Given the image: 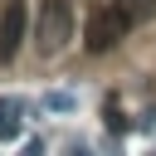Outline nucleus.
Returning <instances> with one entry per match:
<instances>
[{
    "label": "nucleus",
    "instance_id": "nucleus-1",
    "mask_svg": "<svg viewBox=\"0 0 156 156\" xmlns=\"http://www.w3.org/2000/svg\"><path fill=\"white\" fill-rule=\"evenodd\" d=\"M73 39V5L68 0H44L39 5V20H34V44L44 58L63 54V44Z\"/></svg>",
    "mask_w": 156,
    "mask_h": 156
},
{
    "label": "nucleus",
    "instance_id": "nucleus-3",
    "mask_svg": "<svg viewBox=\"0 0 156 156\" xmlns=\"http://www.w3.org/2000/svg\"><path fill=\"white\" fill-rule=\"evenodd\" d=\"M24 29H29L24 0H5V5H0V58H15V54H20Z\"/></svg>",
    "mask_w": 156,
    "mask_h": 156
},
{
    "label": "nucleus",
    "instance_id": "nucleus-4",
    "mask_svg": "<svg viewBox=\"0 0 156 156\" xmlns=\"http://www.w3.org/2000/svg\"><path fill=\"white\" fill-rule=\"evenodd\" d=\"M20 112H24L20 98H0V141H15V136H20V127H24Z\"/></svg>",
    "mask_w": 156,
    "mask_h": 156
},
{
    "label": "nucleus",
    "instance_id": "nucleus-8",
    "mask_svg": "<svg viewBox=\"0 0 156 156\" xmlns=\"http://www.w3.org/2000/svg\"><path fill=\"white\" fill-rule=\"evenodd\" d=\"M20 156H44V141H39V136H29V141H24V151H20Z\"/></svg>",
    "mask_w": 156,
    "mask_h": 156
},
{
    "label": "nucleus",
    "instance_id": "nucleus-5",
    "mask_svg": "<svg viewBox=\"0 0 156 156\" xmlns=\"http://www.w3.org/2000/svg\"><path fill=\"white\" fill-rule=\"evenodd\" d=\"M122 10H127V20L136 24V20H146V15H156V0H117Z\"/></svg>",
    "mask_w": 156,
    "mask_h": 156
},
{
    "label": "nucleus",
    "instance_id": "nucleus-7",
    "mask_svg": "<svg viewBox=\"0 0 156 156\" xmlns=\"http://www.w3.org/2000/svg\"><path fill=\"white\" fill-rule=\"evenodd\" d=\"M107 127H112V132H127V117H122L117 107H107Z\"/></svg>",
    "mask_w": 156,
    "mask_h": 156
},
{
    "label": "nucleus",
    "instance_id": "nucleus-2",
    "mask_svg": "<svg viewBox=\"0 0 156 156\" xmlns=\"http://www.w3.org/2000/svg\"><path fill=\"white\" fill-rule=\"evenodd\" d=\"M132 29V20H127V10L112 0V5H98L93 15H88V29H83V39H88V49L93 54H107L112 44H122V34Z\"/></svg>",
    "mask_w": 156,
    "mask_h": 156
},
{
    "label": "nucleus",
    "instance_id": "nucleus-9",
    "mask_svg": "<svg viewBox=\"0 0 156 156\" xmlns=\"http://www.w3.org/2000/svg\"><path fill=\"white\" fill-rule=\"evenodd\" d=\"M68 156H93V151H88V146H78V141H73V146H68Z\"/></svg>",
    "mask_w": 156,
    "mask_h": 156
},
{
    "label": "nucleus",
    "instance_id": "nucleus-6",
    "mask_svg": "<svg viewBox=\"0 0 156 156\" xmlns=\"http://www.w3.org/2000/svg\"><path fill=\"white\" fill-rule=\"evenodd\" d=\"M44 107H54V112H73V93H44Z\"/></svg>",
    "mask_w": 156,
    "mask_h": 156
}]
</instances>
